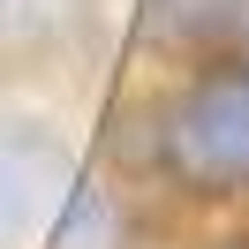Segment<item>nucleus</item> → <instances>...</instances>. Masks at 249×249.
Segmentation results:
<instances>
[{"label":"nucleus","mask_w":249,"mask_h":249,"mask_svg":"<svg viewBox=\"0 0 249 249\" xmlns=\"http://www.w3.org/2000/svg\"><path fill=\"white\" fill-rule=\"evenodd\" d=\"M166 166L189 189L249 181V61H212L166 106Z\"/></svg>","instance_id":"obj_1"},{"label":"nucleus","mask_w":249,"mask_h":249,"mask_svg":"<svg viewBox=\"0 0 249 249\" xmlns=\"http://www.w3.org/2000/svg\"><path fill=\"white\" fill-rule=\"evenodd\" d=\"M234 23H249V0H151V31L174 38V46L227 38Z\"/></svg>","instance_id":"obj_2"},{"label":"nucleus","mask_w":249,"mask_h":249,"mask_svg":"<svg viewBox=\"0 0 249 249\" xmlns=\"http://www.w3.org/2000/svg\"><path fill=\"white\" fill-rule=\"evenodd\" d=\"M53 249H113V204L98 181H68L61 219H53Z\"/></svg>","instance_id":"obj_3"},{"label":"nucleus","mask_w":249,"mask_h":249,"mask_svg":"<svg viewBox=\"0 0 249 249\" xmlns=\"http://www.w3.org/2000/svg\"><path fill=\"white\" fill-rule=\"evenodd\" d=\"M227 249H249V242H227Z\"/></svg>","instance_id":"obj_4"}]
</instances>
